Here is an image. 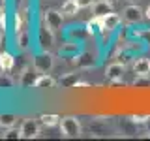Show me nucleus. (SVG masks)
Instances as JSON below:
<instances>
[{
	"label": "nucleus",
	"instance_id": "1",
	"mask_svg": "<svg viewBox=\"0 0 150 141\" xmlns=\"http://www.w3.org/2000/svg\"><path fill=\"white\" fill-rule=\"evenodd\" d=\"M60 132L66 137H77L81 134V122H79L75 117H64L60 120Z\"/></svg>",
	"mask_w": 150,
	"mask_h": 141
},
{
	"label": "nucleus",
	"instance_id": "2",
	"mask_svg": "<svg viewBox=\"0 0 150 141\" xmlns=\"http://www.w3.org/2000/svg\"><path fill=\"white\" fill-rule=\"evenodd\" d=\"M40 124L41 122H38L34 119H25L23 124H21V128H19V137H23V139L38 137V134H40Z\"/></svg>",
	"mask_w": 150,
	"mask_h": 141
},
{
	"label": "nucleus",
	"instance_id": "3",
	"mask_svg": "<svg viewBox=\"0 0 150 141\" xmlns=\"http://www.w3.org/2000/svg\"><path fill=\"white\" fill-rule=\"evenodd\" d=\"M122 19L126 23H129V25H137V23H141L144 19V11L139 8V4H129L122 11Z\"/></svg>",
	"mask_w": 150,
	"mask_h": 141
},
{
	"label": "nucleus",
	"instance_id": "4",
	"mask_svg": "<svg viewBox=\"0 0 150 141\" xmlns=\"http://www.w3.org/2000/svg\"><path fill=\"white\" fill-rule=\"evenodd\" d=\"M53 66H54V58H53V55H49V53H41L34 58V68H36V72H40V73H49L51 70H53Z\"/></svg>",
	"mask_w": 150,
	"mask_h": 141
},
{
	"label": "nucleus",
	"instance_id": "5",
	"mask_svg": "<svg viewBox=\"0 0 150 141\" xmlns=\"http://www.w3.org/2000/svg\"><path fill=\"white\" fill-rule=\"evenodd\" d=\"M64 25V13L62 11H54V9H49L45 11V26L51 28V30H58Z\"/></svg>",
	"mask_w": 150,
	"mask_h": 141
},
{
	"label": "nucleus",
	"instance_id": "6",
	"mask_svg": "<svg viewBox=\"0 0 150 141\" xmlns=\"http://www.w3.org/2000/svg\"><path fill=\"white\" fill-rule=\"evenodd\" d=\"M124 73H126V64L122 62H112L105 68V77L109 81H122L124 79Z\"/></svg>",
	"mask_w": 150,
	"mask_h": 141
},
{
	"label": "nucleus",
	"instance_id": "7",
	"mask_svg": "<svg viewBox=\"0 0 150 141\" xmlns=\"http://www.w3.org/2000/svg\"><path fill=\"white\" fill-rule=\"evenodd\" d=\"M120 23H122V17L118 15V13H112V11L101 17L103 32H112V30H116V28L120 26Z\"/></svg>",
	"mask_w": 150,
	"mask_h": 141
},
{
	"label": "nucleus",
	"instance_id": "8",
	"mask_svg": "<svg viewBox=\"0 0 150 141\" xmlns=\"http://www.w3.org/2000/svg\"><path fill=\"white\" fill-rule=\"evenodd\" d=\"M133 72L137 77H148L150 75V60L144 58V56H139V58H135L133 62Z\"/></svg>",
	"mask_w": 150,
	"mask_h": 141
},
{
	"label": "nucleus",
	"instance_id": "9",
	"mask_svg": "<svg viewBox=\"0 0 150 141\" xmlns=\"http://www.w3.org/2000/svg\"><path fill=\"white\" fill-rule=\"evenodd\" d=\"M111 11H112V2H109V0H96L92 4V13L96 17H103Z\"/></svg>",
	"mask_w": 150,
	"mask_h": 141
},
{
	"label": "nucleus",
	"instance_id": "10",
	"mask_svg": "<svg viewBox=\"0 0 150 141\" xmlns=\"http://www.w3.org/2000/svg\"><path fill=\"white\" fill-rule=\"evenodd\" d=\"M56 85V81L51 77L49 73H40V77L34 81V87L36 88H53Z\"/></svg>",
	"mask_w": 150,
	"mask_h": 141
},
{
	"label": "nucleus",
	"instance_id": "11",
	"mask_svg": "<svg viewBox=\"0 0 150 141\" xmlns=\"http://www.w3.org/2000/svg\"><path fill=\"white\" fill-rule=\"evenodd\" d=\"M86 32H88V34H100V32H103L101 17H96V15H94L90 21L86 23Z\"/></svg>",
	"mask_w": 150,
	"mask_h": 141
},
{
	"label": "nucleus",
	"instance_id": "12",
	"mask_svg": "<svg viewBox=\"0 0 150 141\" xmlns=\"http://www.w3.org/2000/svg\"><path fill=\"white\" fill-rule=\"evenodd\" d=\"M77 9H81L79 4H77V0H66V2L62 4V9H60V11H62L64 15H75Z\"/></svg>",
	"mask_w": 150,
	"mask_h": 141
},
{
	"label": "nucleus",
	"instance_id": "13",
	"mask_svg": "<svg viewBox=\"0 0 150 141\" xmlns=\"http://www.w3.org/2000/svg\"><path fill=\"white\" fill-rule=\"evenodd\" d=\"M13 64H15V60H13V56L9 53H0V70L8 72V70L13 68Z\"/></svg>",
	"mask_w": 150,
	"mask_h": 141
},
{
	"label": "nucleus",
	"instance_id": "14",
	"mask_svg": "<svg viewBox=\"0 0 150 141\" xmlns=\"http://www.w3.org/2000/svg\"><path fill=\"white\" fill-rule=\"evenodd\" d=\"M40 41H41V45H43V47H49L51 43H53V30L47 28V26H43L40 30Z\"/></svg>",
	"mask_w": 150,
	"mask_h": 141
},
{
	"label": "nucleus",
	"instance_id": "15",
	"mask_svg": "<svg viewBox=\"0 0 150 141\" xmlns=\"http://www.w3.org/2000/svg\"><path fill=\"white\" fill-rule=\"evenodd\" d=\"M15 120H17L15 115H11V113H4V115H0V128H13Z\"/></svg>",
	"mask_w": 150,
	"mask_h": 141
},
{
	"label": "nucleus",
	"instance_id": "16",
	"mask_svg": "<svg viewBox=\"0 0 150 141\" xmlns=\"http://www.w3.org/2000/svg\"><path fill=\"white\" fill-rule=\"evenodd\" d=\"M40 122L43 126H56V124H60V117L58 115H41L40 117Z\"/></svg>",
	"mask_w": 150,
	"mask_h": 141
},
{
	"label": "nucleus",
	"instance_id": "17",
	"mask_svg": "<svg viewBox=\"0 0 150 141\" xmlns=\"http://www.w3.org/2000/svg\"><path fill=\"white\" fill-rule=\"evenodd\" d=\"M77 51H79L77 43H66V45L60 47V53L66 55V56H77Z\"/></svg>",
	"mask_w": 150,
	"mask_h": 141
},
{
	"label": "nucleus",
	"instance_id": "18",
	"mask_svg": "<svg viewBox=\"0 0 150 141\" xmlns=\"http://www.w3.org/2000/svg\"><path fill=\"white\" fill-rule=\"evenodd\" d=\"M77 64L81 66V68H92L94 64H96V60H94L92 55H83L77 58Z\"/></svg>",
	"mask_w": 150,
	"mask_h": 141
},
{
	"label": "nucleus",
	"instance_id": "19",
	"mask_svg": "<svg viewBox=\"0 0 150 141\" xmlns=\"http://www.w3.org/2000/svg\"><path fill=\"white\" fill-rule=\"evenodd\" d=\"M135 36L139 38L143 43H146L148 47H150V28H143V30H139V32H133Z\"/></svg>",
	"mask_w": 150,
	"mask_h": 141
},
{
	"label": "nucleus",
	"instance_id": "20",
	"mask_svg": "<svg viewBox=\"0 0 150 141\" xmlns=\"http://www.w3.org/2000/svg\"><path fill=\"white\" fill-rule=\"evenodd\" d=\"M17 43H19L21 49H26V47H28V32L26 30H21L17 34Z\"/></svg>",
	"mask_w": 150,
	"mask_h": 141
},
{
	"label": "nucleus",
	"instance_id": "21",
	"mask_svg": "<svg viewBox=\"0 0 150 141\" xmlns=\"http://www.w3.org/2000/svg\"><path fill=\"white\" fill-rule=\"evenodd\" d=\"M146 119H148V115H133L131 117V122H135V124H137V122H146Z\"/></svg>",
	"mask_w": 150,
	"mask_h": 141
},
{
	"label": "nucleus",
	"instance_id": "22",
	"mask_svg": "<svg viewBox=\"0 0 150 141\" xmlns=\"http://www.w3.org/2000/svg\"><path fill=\"white\" fill-rule=\"evenodd\" d=\"M77 4H79V8H90L94 4V0H77Z\"/></svg>",
	"mask_w": 150,
	"mask_h": 141
},
{
	"label": "nucleus",
	"instance_id": "23",
	"mask_svg": "<svg viewBox=\"0 0 150 141\" xmlns=\"http://www.w3.org/2000/svg\"><path fill=\"white\" fill-rule=\"evenodd\" d=\"M0 85H2V87H11V79H8L6 75H2V77H0Z\"/></svg>",
	"mask_w": 150,
	"mask_h": 141
},
{
	"label": "nucleus",
	"instance_id": "24",
	"mask_svg": "<svg viewBox=\"0 0 150 141\" xmlns=\"http://www.w3.org/2000/svg\"><path fill=\"white\" fill-rule=\"evenodd\" d=\"M73 87H75V88H86V87H88V83H83V81H77V83H75V85H73Z\"/></svg>",
	"mask_w": 150,
	"mask_h": 141
},
{
	"label": "nucleus",
	"instance_id": "25",
	"mask_svg": "<svg viewBox=\"0 0 150 141\" xmlns=\"http://www.w3.org/2000/svg\"><path fill=\"white\" fill-rule=\"evenodd\" d=\"M144 19H148V21H150V6L144 9Z\"/></svg>",
	"mask_w": 150,
	"mask_h": 141
},
{
	"label": "nucleus",
	"instance_id": "26",
	"mask_svg": "<svg viewBox=\"0 0 150 141\" xmlns=\"http://www.w3.org/2000/svg\"><path fill=\"white\" fill-rule=\"evenodd\" d=\"M144 124L148 126V132H150V117H148V119H146V122H144Z\"/></svg>",
	"mask_w": 150,
	"mask_h": 141
},
{
	"label": "nucleus",
	"instance_id": "27",
	"mask_svg": "<svg viewBox=\"0 0 150 141\" xmlns=\"http://www.w3.org/2000/svg\"><path fill=\"white\" fill-rule=\"evenodd\" d=\"M129 4H139V0H128Z\"/></svg>",
	"mask_w": 150,
	"mask_h": 141
},
{
	"label": "nucleus",
	"instance_id": "28",
	"mask_svg": "<svg viewBox=\"0 0 150 141\" xmlns=\"http://www.w3.org/2000/svg\"><path fill=\"white\" fill-rule=\"evenodd\" d=\"M109 2H112V4H116V2H118V0H109Z\"/></svg>",
	"mask_w": 150,
	"mask_h": 141
}]
</instances>
